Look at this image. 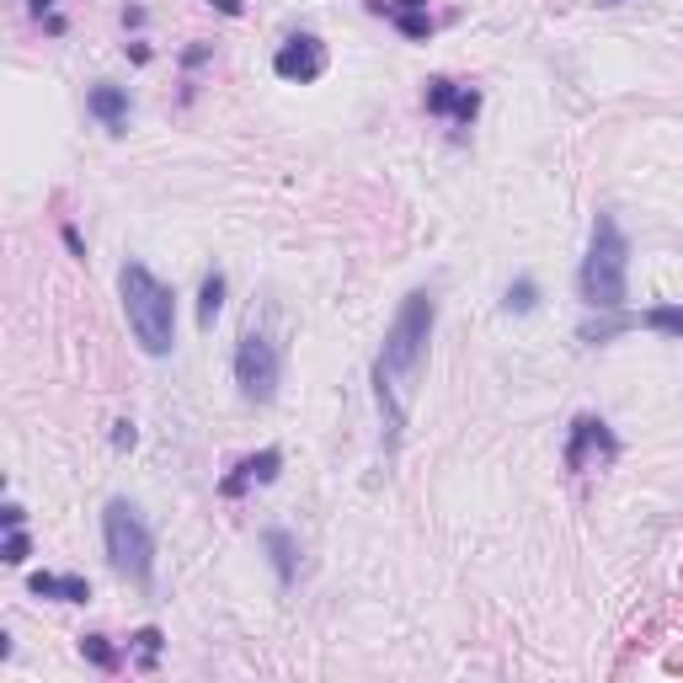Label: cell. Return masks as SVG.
Returning <instances> with one entry per match:
<instances>
[{
  "label": "cell",
  "instance_id": "2",
  "mask_svg": "<svg viewBox=\"0 0 683 683\" xmlns=\"http://www.w3.org/2000/svg\"><path fill=\"white\" fill-rule=\"evenodd\" d=\"M118 294H124V315H128L134 342H139L150 358H166V353L177 347V300H172V289H166L144 262H124Z\"/></svg>",
  "mask_w": 683,
  "mask_h": 683
},
{
  "label": "cell",
  "instance_id": "20",
  "mask_svg": "<svg viewBox=\"0 0 683 683\" xmlns=\"http://www.w3.org/2000/svg\"><path fill=\"white\" fill-rule=\"evenodd\" d=\"M27 556H33V540H27L22 529H5V545H0V560H5V566H27Z\"/></svg>",
  "mask_w": 683,
  "mask_h": 683
},
{
  "label": "cell",
  "instance_id": "26",
  "mask_svg": "<svg viewBox=\"0 0 683 683\" xmlns=\"http://www.w3.org/2000/svg\"><path fill=\"white\" fill-rule=\"evenodd\" d=\"M124 27H144V5H128V11H124Z\"/></svg>",
  "mask_w": 683,
  "mask_h": 683
},
{
  "label": "cell",
  "instance_id": "10",
  "mask_svg": "<svg viewBox=\"0 0 683 683\" xmlns=\"http://www.w3.org/2000/svg\"><path fill=\"white\" fill-rule=\"evenodd\" d=\"M369 11H379L401 38H412V43H428L433 38V11H428V0H369Z\"/></svg>",
  "mask_w": 683,
  "mask_h": 683
},
{
  "label": "cell",
  "instance_id": "5",
  "mask_svg": "<svg viewBox=\"0 0 683 683\" xmlns=\"http://www.w3.org/2000/svg\"><path fill=\"white\" fill-rule=\"evenodd\" d=\"M278 379H283L278 342L251 326L246 337H241V347H236V384H241V395H246L251 406H267V401L278 395Z\"/></svg>",
  "mask_w": 683,
  "mask_h": 683
},
{
  "label": "cell",
  "instance_id": "11",
  "mask_svg": "<svg viewBox=\"0 0 683 683\" xmlns=\"http://www.w3.org/2000/svg\"><path fill=\"white\" fill-rule=\"evenodd\" d=\"M86 107H91V118L107 128V134H124L128 113H134V107H128V91H124V86H107V80H102V86H91Z\"/></svg>",
  "mask_w": 683,
  "mask_h": 683
},
{
  "label": "cell",
  "instance_id": "13",
  "mask_svg": "<svg viewBox=\"0 0 683 683\" xmlns=\"http://www.w3.org/2000/svg\"><path fill=\"white\" fill-rule=\"evenodd\" d=\"M262 551H267V560H273L278 582L289 587V582H294V571H300V560H294V540H289V529H267V534H262Z\"/></svg>",
  "mask_w": 683,
  "mask_h": 683
},
{
  "label": "cell",
  "instance_id": "4",
  "mask_svg": "<svg viewBox=\"0 0 683 683\" xmlns=\"http://www.w3.org/2000/svg\"><path fill=\"white\" fill-rule=\"evenodd\" d=\"M102 540H107V560H113V571L128 577V582H139V587H150V577H155V540H150V529H144V518H139V507L134 502H107V513H102Z\"/></svg>",
  "mask_w": 683,
  "mask_h": 683
},
{
  "label": "cell",
  "instance_id": "18",
  "mask_svg": "<svg viewBox=\"0 0 683 683\" xmlns=\"http://www.w3.org/2000/svg\"><path fill=\"white\" fill-rule=\"evenodd\" d=\"M27 11L43 22V33H49V38H64V33H69V22L60 16V5H54V0H27Z\"/></svg>",
  "mask_w": 683,
  "mask_h": 683
},
{
  "label": "cell",
  "instance_id": "9",
  "mask_svg": "<svg viewBox=\"0 0 683 683\" xmlns=\"http://www.w3.org/2000/svg\"><path fill=\"white\" fill-rule=\"evenodd\" d=\"M278 470H283V454H278V448L246 454V459H241V465H236V470L219 481V497L236 502V497H246L251 486H273V481H278Z\"/></svg>",
  "mask_w": 683,
  "mask_h": 683
},
{
  "label": "cell",
  "instance_id": "22",
  "mask_svg": "<svg viewBox=\"0 0 683 683\" xmlns=\"http://www.w3.org/2000/svg\"><path fill=\"white\" fill-rule=\"evenodd\" d=\"M208 60H214V43H192V49L182 54L187 69H198V64H208Z\"/></svg>",
  "mask_w": 683,
  "mask_h": 683
},
{
  "label": "cell",
  "instance_id": "17",
  "mask_svg": "<svg viewBox=\"0 0 683 683\" xmlns=\"http://www.w3.org/2000/svg\"><path fill=\"white\" fill-rule=\"evenodd\" d=\"M502 305H507V315L540 311V283H534V278H518V283L507 289V300H502Z\"/></svg>",
  "mask_w": 683,
  "mask_h": 683
},
{
  "label": "cell",
  "instance_id": "16",
  "mask_svg": "<svg viewBox=\"0 0 683 683\" xmlns=\"http://www.w3.org/2000/svg\"><path fill=\"white\" fill-rule=\"evenodd\" d=\"M80 657L102 673H118V652L107 646V635H80Z\"/></svg>",
  "mask_w": 683,
  "mask_h": 683
},
{
  "label": "cell",
  "instance_id": "23",
  "mask_svg": "<svg viewBox=\"0 0 683 683\" xmlns=\"http://www.w3.org/2000/svg\"><path fill=\"white\" fill-rule=\"evenodd\" d=\"M0 523H5V529H22V523H27V513H22L16 502H5V507H0Z\"/></svg>",
  "mask_w": 683,
  "mask_h": 683
},
{
  "label": "cell",
  "instance_id": "7",
  "mask_svg": "<svg viewBox=\"0 0 683 683\" xmlns=\"http://www.w3.org/2000/svg\"><path fill=\"white\" fill-rule=\"evenodd\" d=\"M428 113L443 118V124L454 128V134H465V128L481 118V91L476 86H465V80H448V75H433L428 80Z\"/></svg>",
  "mask_w": 683,
  "mask_h": 683
},
{
  "label": "cell",
  "instance_id": "27",
  "mask_svg": "<svg viewBox=\"0 0 683 683\" xmlns=\"http://www.w3.org/2000/svg\"><path fill=\"white\" fill-rule=\"evenodd\" d=\"M598 5H624V0H598Z\"/></svg>",
  "mask_w": 683,
  "mask_h": 683
},
{
  "label": "cell",
  "instance_id": "8",
  "mask_svg": "<svg viewBox=\"0 0 683 683\" xmlns=\"http://www.w3.org/2000/svg\"><path fill=\"white\" fill-rule=\"evenodd\" d=\"M273 75L289 80V86H311V80H320V75H326V43H320L315 33L283 38L278 54H273Z\"/></svg>",
  "mask_w": 683,
  "mask_h": 683
},
{
  "label": "cell",
  "instance_id": "12",
  "mask_svg": "<svg viewBox=\"0 0 683 683\" xmlns=\"http://www.w3.org/2000/svg\"><path fill=\"white\" fill-rule=\"evenodd\" d=\"M27 587L38 598H54V604H86L91 598V582L86 577H60V571H33Z\"/></svg>",
  "mask_w": 683,
  "mask_h": 683
},
{
  "label": "cell",
  "instance_id": "6",
  "mask_svg": "<svg viewBox=\"0 0 683 683\" xmlns=\"http://www.w3.org/2000/svg\"><path fill=\"white\" fill-rule=\"evenodd\" d=\"M566 470L571 476H587V470H609L615 459H620V438L615 428L604 422V417H593V412H582L571 428H566Z\"/></svg>",
  "mask_w": 683,
  "mask_h": 683
},
{
  "label": "cell",
  "instance_id": "24",
  "mask_svg": "<svg viewBox=\"0 0 683 683\" xmlns=\"http://www.w3.org/2000/svg\"><path fill=\"white\" fill-rule=\"evenodd\" d=\"M64 246H69V256H86V246H80V230H75V225H64Z\"/></svg>",
  "mask_w": 683,
  "mask_h": 683
},
{
  "label": "cell",
  "instance_id": "14",
  "mask_svg": "<svg viewBox=\"0 0 683 683\" xmlns=\"http://www.w3.org/2000/svg\"><path fill=\"white\" fill-rule=\"evenodd\" d=\"M219 311H225V273H208V278H203V294H198V326L208 331V326L219 320Z\"/></svg>",
  "mask_w": 683,
  "mask_h": 683
},
{
  "label": "cell",
  "instance_id": "15",
  "mask_svg": "<svg viewBox=\"0 0 683 683\" xmlns=\"http://www.w3.org/2000/svg\"><path fill=\"white\" fill-rule=\"evenodd\" d=\"M630 326H646V331H662V337H683V305H657V311H646Z\"/></svg>",
  "mask_w": 683,
  "mask_h": 683
},
{
  "label": "cell",
  "instance_id": "21",
  "mask_svg": "<svg viewBox=\"0 0 683 683\" xmlns=\"http://www.w3.org/2000/svg\"><path fill=\"white\" fill-rule=\"evenodd\" d=\"M134 443H139V428H134V422H113V448L124 454V448H134Z\"/></svg>",
  "mask_w": 683,
  "mask_h": 683
},
{
  "label": "cell",
  "instance_id": "25",
  "mask_svg": "<svg viewBox=\"0 0 683 683\" xmlns=\"http://www.w3.org/2000/svg\"><path fill=\"white\" fill-rule=\"evenodd\" d=\"M208 5H214V11H225V16H241V11H246L241 0H208Z\"/></svg>",
  "mask_w": 683,
  "mask_h": 683
},
{
  "label": "cell",
  "instance_id": "19",
  "mask_svg": "<svg viewBox=\"0 0 683 683\" xmlns=\"http://www.w3.org/2000/svg\"><path fill=\"white\" fill-rule=\"evenodd\" d=\"M134 646H139V668L150 673V668H155V657H161V646H166V635H161L155 624H144V630L134 635Z\"/></svg>",
  "mask_w": 683,
  "mask_h": 683
},
{
  "label": "cell",
  "instance_id": "3",
  "mask_svg": "<svg viewBox=\"0 0 683 683\" xmlns=\"http://www.w3.org/2000/svg\"><path fill=\"white\" fill-rule=\"evenodd\" d=\"M624 273H630V241H624V230H620L615 214H598V219H593L587 256H582V273H577L582 305H593V311H620L624 305Z\"/></svg>",
  "mask_w": 683,
  "mask_h": 683
},
{
  "label": "cell",
  "instance_id": "1",
  "mask_svg": "<svg viewBox=\"0 0 683 683\" xmlns=\"http://www.w3.org/2000/svg\"><path fill=\"white\" fill-rule=\"evenodd\" d=\"M433 320L438 300L428 289L406 294V305L395 311L390 331H384V347L374 358V395H379V417H384L390 438H401L406 417H412V395H417L422 358H428V342H433Z\"/></svg>",
  "mask_w": 683,
  "mask_h": 683
}]
</instances>
